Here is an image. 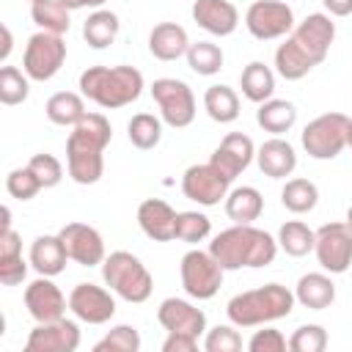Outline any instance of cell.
I'll return each instance as SVG.
<instances>
[{
  "label": "cell",
  "mask_w": 352,
  "mask_h": 352,
  "mask_svg": "<svg viewBox=\"0 0 352 352\" xmlns=\"http://www.w3.org/2000/svg\"><path fill=\"white\" fill-rule=\"evenodd\" d=\"M333 38H336L333 16L324 11L308 14L302 22L294 25L286 41L275 50V72L289 82L302 80L311 69H316L327 58Z\"/></svg>",
  "instance_id": "obj_1"
},
{
  "label": "cell",
  "mask_w": 352,
  "mask_h": 352,
  "mask_svg": "<svg viewBox=\"0 0 352 352\" xmlns=\"http://www.w3.org/2000/svg\"><path fill=\"white\" fill-rule=\"evenodd\" d=\"M113 140V126L102 113H85L66 138V170L77 184H96L104 173V148Z\"/></svg>",
  "instance_id": "obj_2"
},
{
  "label": "cell",
  "mask_w": 352,
  "mask_h": 352,
  "mask_svg": "<svg viewBox=\"0 0 352 352\" xmlns=\"http://www.w3.org/2000/svg\"><path fill=\"white\" fill-rule=\"evenodd\" d=\"M209 253L220 261V267L228 270H258L270 267L278 256V239L267 234L264 228H256L253 223H234L231 228L220 231L209 242Z\"/></svg>",
  "instance_id": "obj_3"
},
{
  "label": "cell",
  "mask_w": 352,
  "mask_h": 352,
  "mask_svg": "<svg viewBox=\"0 0 352 352\" xmlns=\"http://www.w3.org/2000/svg\"><path fill=\"white\" fill-rule=\"evenodd\" d=\"M80 94L104 110H118L140 99L143 74L135 66H88L80 74Z\"/></svg>",
  "instance_id": "obj_4"
},
{
  "label": "cell",
  "mask_w": 352,
  "mask_h": 352,
  "mask_svg": "<svg viewBox=\"0 0 352 352\" xmlns=\"http://www.w3.org/2000/svg\"><path fill=\"white\" fill-rule=\"evenodd\" d=\"M294 292L280 283H264L258 289L239 292L228 300L226 316L236 327H261L278 319H286L294 311Z\"/></svg>",
  "instance_id": "obj_5"
},
{
  "label": "cell",
  "mask_w": 352,
  "mask_h": 352,
  "mask_svg": "<svg viewBox=\"0 0 352 352\" xmlns=\"http://www.w3.org/2000/svg\"><path fill=\"white\" fill-rule=\"evenodd\" d=\"M102 278L107 289L126 302H146L154 292V278L146 264L129 250H113L102 261Z\"/></svg>",
  "instance_id": "obj_6"
},
{
  "label": "cell",
  "mask_w": 352,
  "mask_h": 352,
  "mask_svg": "<svg viewBox=\"0 0 352 352\" xmlns=\"http://www.w3.org/2000/svg\"><path fill=\"white\" fill-rule=\"evenodd\" d=\"M346 126L349 118L344 113H322L305 124L300 143L314 160H336L346 148Z\"/></svg>",
  "instance_id": "obj_7"
},
{
  "label": "cell",
  "mask_w": 352,
  "mask_h": 352,
  "mask_svg": "<svg viewBox=\"0 0 352 352\" xmlns=\"http://www.w3.org/2000/svg\"><path fill=\"white\" fill-rule=\"evenodd\" d=\"M223 275L226 270L209 250H187L182 256L179 278H182V289L192 300H212L223 286Z\"/></svg>",
  "instance_id": "obj_8"
},
{
  "label": "cell",
  "mask_w": 352,
  "mask_h": 352,
  "mask_svg": "<svg viewBox=\"0 0 352 352\" xmlns=\"http://www.w3.org/2000/svg\"><path fill=\"white\" fill-rule=\"evenodd\" d=\"M63 60H66V41H63V36L47 33V30L33 33L28 38V44H25V52H22V69L36 82L52 80L60 72Z\"/></svg>",
  "instance_id": "obj_9"
},
{
  "label": "cell",
  "mask_w": 352,
  "mask_h": 352,
  "mask_svg": "<svg viewBox=\"0 0 352 352\" xmlns=\"http://www.w3.org/2000/svg\"><path fill=\"white\" fill-rule=\"evenodd\" d=\"M151 99L160 107V118L173 126L184 129L195 121V94L184 80L176 77H160L151 82Z\"/></svg>",
  "instance_id": "obj_10"
},
{
  "label": "cell",
  "mask_w": 352,
  "mask_h": 352,
  "mask_svg": "<svg viewBox=\"0 0 352 352\" xmlns=\"http://www.w3.org/2000/svg\"><path fill=\"white\" fill-rule=\"evenodd\" d=\"M294 11L283 0H256L245 11V28L258 41H275L294 30Z\"/></svg>",
  "instance_id": "obj_11"
},
{
  "label": "cell",
  "mask_w": 352,
  "mask_h": 352,
  "mask_svg": "<svg viewBox=\"0 0 352 352\" xmlns=\"http://www.w3.org/2000/svg\"><path fill=\"white\" fill-rule=\"evenodd\" d=\"M316 261L324 272L341 275L352 267V228L346 223H324L316 228Z\"/></svg>",
  "instance_id": "obj_12"
},
{
  "label": "cell",
  "mask_w": 352,
  "mask_h": 352,
  "mask_svg": "<svg viewBox=\"0 0 352 352\" xmlns=\"http://www.w3.org/2000/svg\"><path fill=\"white\" fill-rule=\"evenodd\" d=\"M228 187H231V182L212 162L190 165L182 173V192H184V198L195 201L198 206H217L220 201H226Z\"/></svg>",
  "instance_id": "obj_13"
},
{
  "label": "cell",
  "mask_w": 352,
  "mask_h": 352,
  "mask_svg": "<svg viewBox=\"0 0 352 352\" xmlns=\"http://www.w3.org/2000/svg\"><path fill=\"white\" fill-rule=\"evenodd\" d=\"M69 311L85 324H104L116 316V297L96 283H77L69 292Z\"/></svg>",
  "instance_id": "obj_14"
},
{
  "label": "cell",
  "mask_w": 352,
  "mask_h": 352,
  "mask_svg": "<svg viewBox=\"0 0 352 352\" xmlns=\"http://www.w3.org/2000/svg\"><path fill=\"white\" fill-rule=\"evenodd\" d=\"M63 248L69 253V261L80 264V267H96L104 261V239L102 234L88 226V223H66L60 231Z\"/></svg>",
  "instance_id": "obj_15"
},
{
  "label": "cell",
  "mask_w": 352,
  "mask_h": 352,
  "mask_svg": "<svg viewBox=\"0 0 352 352\" xmlns=\"http://www.w3.org/2000/svg\"><path fill=\"white\" fill-rule=\"evenodd\" d=\"M80 346V327L74 319L36 322L25 341V352H74Z\"/></svg>",
  "instance_id": "obj_16"
},
{
  "label": "cell",
  "mask_w": 352,
  "mask_h": 352,
  "mask_svg": "<svg viewBox=\"0 0 352 352\" xmlns=\"http://www.w3.org/2000/svg\"><path fill=\"white\" fill-rule=\"evenodd\" d=\"M25 308L36 322H55L66 316L69 297L52 283L50 275H38L25 286Z\"/></svg>",
  "instance_id": "obj_17"
},
{
  "label": "cell",
  "mask_w": 352,
  "mask_h": 352,
  "mask_svg": "<svg viewBox=\"0 0 352 352\" xmlns=\"http://www.w3.org/2000/svg\"><path fill=\"white\" fill-rule=\"evenodd\" d=\"M157 322L168 333H187L195 338H201L206 333V314L182 297H165L157 308Z\"/></svg>",
  "instance_id": "obj_18"
},
{
  "label": "cell",
  "mask_w": 352,
  "mask_h": 352,
  "mask_svg": "<svg viewBox=\"0 0 352 352\" xmlns=\"http://www.w3.org/2000/svg\"><path fill=\"white\" fill-rule=\"evenodd\" d=\"M253 160H256V146H253V140H250L248 135H242V132H228V135L220 140V146L212 151V157H209V162H212L228 182H234Z\"/></svg>",
  "instance_id": "obj_19"
},
{
  "label": "cell",
  "mask_w": 352,
  "mask_h": 352,
  "mask_svg": "<svg viewBox=\"0 0 352 352\" xmlns=\"http://www.w3.org/2000/svg\"><path fill=\"white\" fill-rule=\"evenodd\" d=\"M192 19L198 28H204L209 36H231L239 25V11L231 0H195L192 3Z\"/></svg>",
  "instance_id": "obj_20"
},
{
  "label": "cell",
  "mask_w": 352,
  "mask_h": 352,
  "mask_svg": "<svg viewBox=\"0 0 352 352\" xmlns=\"http://www.w3.org/2000/svg\"><path fill=\"white\" fill-rule=\"evenodd\" d=\"M176 209L168 201L146 198L138 206V226L140 231L154 242H170L176 239Z\"/></svg>",
  "instance_id": "obj_21"
},
{
  "label": "cell",
  "mask_w": 352,
  "mask_h": 352,
  "mask_svg": "<svg viewBox=\"0 0 352 352\" xmlns=\"http://www.w3.org/2000/svg\"><path fill=\"white\" fill-rule=\"evenodd\" d=\"M256 165L270 179H286L297 168V151L289 140H283L280 135H272L256 148Z\"/></svg>",
  "instance_id": "obj_22"
},
{
  "label": "cell",
  "mask_w": 352,
  "mask_h": 352,
  "mask_svg": "<svg viewBox=\"0 0 352 352\" xmlns=\"http://www.w3.org/2000/svg\"><path fill=\"white\" fill-rule=\"evenodd\" d=\"M30 267L38 272V275H60L66 270V261H69V253L63 248V239L60 234H41L30 242V256H28Z\"/></svg>",
  "instance_id": "obj_23"
},
{
  "label": "cell",
  "mask_w": 352,
  "mask_h": 352,
  "mask_svg": "<svg viewBox=\"0 0 352 352\" xmlns=\"http://www.w3.org/2000/svg\"><path fill=\"white\" fill-rule=\"evenodd\" d=\"M190 50V38H187V30L176 22H160L151 28L148 33V52L157 58V60H179L184 58Z\"/></svg>",
  "instance_id": "obj_24"
},
{
  "label": "cell",
  "mask_w": 352,
  "mask_h": 352,
  "mask_svg": "<svg viewBox=\"0 0 352 352\" xmlns=\"http://www.w3.org/2000/svg\"><path fill=\"white\" fill-rule=\"evenodd\" d=\"M294 300L308 311H324L336 302V283L327 272H305L294 286Z\"/></svg>",
  "instance_id": "obj_25"
},
{
  "label": "cell",
  "mask_w": 352,
  "mask_h": 352,
  "mask_svg": "<svg viewBox=\"0 0 352 352\" xmlns=\"http://www.w3.org/2000/svg\"><path fill=\"white\" fill-rule=\"evenodd\" d=\"M239 88L248 102L261 104L275 94V72L264 60H250L239 74Z\"/></svg>",
  "instance_id": "obj_26"
},
{
  "label": "cell",
  "mask_w": 352,
  "mask_h": 352,
  "mask_svg": "<svg viewBox=\"0 0 352 352\" xmlns=\"http://www.w3.org/2000/svg\"><path fill=\"white\" fill-rule=\"evenodd\" d=\"M44 113L55 126H77L88 113L85 110V96L74 94V91H58L47 99Z\"/></svg>",
  "instance_id": "obj_27"
},
{
  "label": "cell",
  "mask_w": 352,
  "mask_h": 352,
  "mask_svg": "<svg viewBox=\"0 0 352 352\" xmlns=\"http://www.w3.org/2000/svg\"><path fill=\"white\" fill-rule=\"evenodd\" d=\"M121 30V22H118V14L110 11V8H94V14H88V19L82 22V38L88 47L94 50H104L116 41Z\"/></svg>",
  "instance_id": "obj_28"
},
{
  "label": "cell",
  "mask_w": 352,
  "mask_h": 352,
  "mask_svg": "<svg viewBox=\"0 0 352 352\" xmlns=\"http://www.w3.org/2000/svg\"><path fill=\"white\" fill-rule=\"evenodd\" d=\"M256 124L270 135H283L297 124V107L289 99H267L256 110Z\"/></svg>",
  "instance_id": "obj_29"
},
{
  "label": "cell",
  "mask_w": 352,
  "mask_h": 352,
  "mask_svg": "<svg viewBox=\"0 0 352 352\" xmlns=\"http://www.w3.org/2000/svg\"><path fill=\"white\" fill-rule=\"evenodd\" d=\"M261 212H264V198H261V192L256 187L242 184V187L228 190V195H226V214H228V220H234V223H253V220L261 217Z\"/></svg>",
  "instance_id": "obj_30"
},
{
  "label": "cell",
  "mask_w": 352,
  "mask_h": 352,
  "mask_svg": "<svg viewBox=\"0 0 352 352\" xmlns=\"http://www.w3.org/2000/svg\"><path fill=\"white\" fill-rule=\"evenodd\" d=\"M204 110L217 124H231L239 118V96L231 85H209L204 94Z\"/></svg>",
  "instance_id": "obj_31"
},
{
  "label": "cell",
  "mask_w": 352,
  "mask_h": 352,
  "mask_svg": "<svg viewBox=\"0 0 352 352\" xmlns=\"http://www.w3.org/2000/svg\"><path fill=\"white\" fill-rule=\"evenodd\" d=\"M280 204L292 212V214H308L316 209L319 204V187L311 179H286L283 190H280Z\"/></svg>",
  "instance_id": "obj_32"
},
{
  "label": "cell",
  "mask_w": 352,
  "mask_h": 352,
  "mask_svg": "<svg viewBox=\"0 0 352 352\" xmlns=\"http://www.w3.org/2000/svg\"><path fill=\"white\" fill-rule=\"evenodd\" d=\"M314 245H316V231L308 228L302 220H286L278 228V248L286 256L302 258V256L314 253Z\"/></svg>",
  "instance_id": "obj_33"
},
{
  "label": "cell",
  "mask_w": 352,
  "mask_h": 352,
  "mask_svg": "<svg viewBox=\"0 0 352 352\" xmlns=\"http://www.w3.org/2000/svg\"><path fill=\"white\" fill-rule=\"evenodd\" d=\"M30 16L38 25V30L58 33V36L69 33V25H72V11L60 0H36V3H30Z\"/></svg>",
  "instance_id": "obj_34"
},
{
  "label": "cell",
  "mask_w": 352,
  "mask_h": 352,
  "mask_svg": "<svg viewBox=\"0 0 352 352\" xmlns=\"http://www.w3.org/2000/svg\"><path fill=\"white\" fill-rule=\"evenodd\" d=\"M162 124L165 121L157 118V116H151V113H135L129 118V124H126V138H129V143L135 148L151 151L162 140Z\"/></svg>",
  "instance_id": "obj_35"
},
{
  "label": "cell",
  "mask_w": 352,
  "mask_h": 352,
  "mask_svg": "<svg viewBox=\"0 0 352 352\" xmlns=\"http://www.w3.org/2000/svg\"><path fill=\"white\" fill-rule=\"evenodd\" d=\"M184 58H187V66L195 74H201V77L217 74L223 69V60H226L223 50L217 44H212V41H195V44H190V50H187Z\"/></svg>",
  "instance_id": "obj_36"
},
{
  "label": "cell",
  "mask_w": 352,
  "mask_h": 352,
  "mask_svg": "<svg viewBox=\"0 0 352 352\" xmlns=\"http://www.w3.org/2000/svg\"><path fill=\"white\" fill-rule=\"evenodd\" d=\"M28 94H30V77L25 74V69L3 63V69H0V102L6 107H14V104H22L28 99Z\"/></svg>",
  "instance_id": "obj_37"
},
{
  "label": "cell",
  "mask_w": 352,
  "mask_h": 352,
  "mask_svg": "<svg viewBox=\"0 0 352 352\" xmlns=\"http://www.w3.org/2000/svg\"><path fill=\"white\" fill-rule=\"evenodd\" d=\"M209 234H212V220L204 212L187 209V212L176 214V239L179 242L195 245V242H204Z\"/></svg>",
  "instance_id": "obj_38"
},
{
  "label": "cell",
  "mask_w": 352,
  "mask_h": 352,
  "mask_svg": "<svg viewBox=\"0 0 352 352\" xmlns=\"http://www.w3.org/2000/svg\"><path fill=\"white\" fill-rule=\"evenodd\" d=\"M140 349V333L132 324H116L104 338L94 344V352H138Z\"/></svg>",
  "instance_id": "obj_39"
},
{
  "label": "cell",
  "mask_w": 352,
  "mask_h": 352,
  "mask_svg": "<svg viewBox=\"0 0 352 352\" xmlns=\"http://www.w3.org/2000/svg\"><path fill=\"white\" fill-rule=\"evenodd\" d=\"M6 190H8V195L16 198V201H30V198H36L44 187H41L38 176L30 170V165H25V168H14V170L6 176Z\"/></svg>",
  "instance_id": "obj_40"
},
{
  "label": "cell",
  "mask_w": 352,
  "mask_h": 352,
  "mask_svg": "<svg viewBox=\"0 0 352 352\" xmlns=\"http://www.w3.org/2000/svg\"><path fill=\"white\" fill-rule=\"evenodd\" d=\"M292 352H324L327 349V330L322 324H300L289 338Z\"/></svg>",
  "instance_id": "obj_41"
},
{
  "label": "cell",
  "mask_w": 352,
  "mask_h": 352,
  "mask_svg": "<svg viewBox=\"0 0 352 352\" xmlns=\"http://www.w3.org/2000/svg\"><path fill=\"white\" fill-rule=\"evenodd\" d=\"M28 165H30V170L38 176V182H41L44 190H47V187H58L60 179H63V165H60V160H58L55 154L38 151V154H33V157L28 160Z\"/></svg>",
  "instance_id": "obj_42"
},
{
  "label": "cell",
  "mask_w": 352,
  "mask_h": 352,
  "mask_svg": "<svg viewBox=\"0 0 352 352\" xmlns=\"http://www.w3.org/2000/svg\"><path fill=\"white\" fill-rule=\"evenodd\" d=\"M236 324H217L204 333V349L206 352H239L242 336L234 330Z\"/></svg>",
  "instance_id": "obj_43"
},
{
  "label": "cell",
  "mask_w": 352,
  "mask_h": 352,
  "mask_svg": "<svg viewBox=\"0 0 352 352\" xmlns=\"http://www.w3.org/2000/svg\"><path fill=\"white\" fill-rule=\"evenodd\" d=\"M248 349L250 352H286L289 349V341L280 330L275 327H264V330H256L248 341Z\"/></svg>",
  "instance_id": "obj_44"
},
{
  "label": "cell",
  "mask_w": 352,
  "mask_h": 352,
  "mask_svg": "<svg viewBox=\"0 0 352 352\" xmlns=\"http://www.w3.org/2000/svg\"><path fill=\"white\" fill-rule=\"evenodd\" d=\"M28 267H30V261H25L22 253L0 256V283L3 286H19L28 278Z\"/></svg>",
  "instance_id": "obj_45"
},
{
  "label": "cell",
  "mask_w": 352,
  "mask_h": 352,
  "mask_svg": "<svg viewBox=\"0 0 352 352\" xmlns=\"http://www.w3.org/2000/svg\"><path fill=\"white\" fill-rule=\"evenodd\" d=\"M195 349H198V338L187 333H168V338L162 341V352H195Z\"/></svg>",
  "instance_id": "obj_46"
},
{
  "label": "cell",
  "mask_w": 352,
  "mask_h": 352,
  "mask_svg": "<svg viewBox=\"0 0 352 352\" xmlns=\"http://www.w3.org/2000/svg\"><path fill=\"white\" fill-rule=\"evenodd\" d=\"M324 14L330 16H349L352 14V0H322Z\"/></svg>",
  "instance_id": "obj_47"
},
{
  "label": "cell",
  "mask_w": 352,
  "mask_h": 352,
  "mask_svg": "<svg viewBox=\"0 0 352 352\" xmlns=\"http://www.w3.org/2000/svg\"><path fill=\"white\" fill-rule=\"evenodd\" d=\"M0 33H3V47H0V60H3V63H8V55H11V50H14V38H11V28H8V25H3V28H0Z\"/></svg>",
  "instance_id": "obj_48"
},
{
  "label": "cell",
  "mask_w": 352,
  "mask_h": 352,
  "mask_svg": "<svg viewBox=\"0 0 352 352\" xmlns=\"http://www.w3.org/2000/svg\"><path fill=\"white\" fill-rule=\"evenodd\" d=\"M69 11H77V8H102L107 0H60Z\"/></svg>",
  "instance_id": "obj_49"
},
{
  "label": "cell",
  "mask_w": 352,
  "mask_h": 352,
  "mask_svg": "<svg viewBox=\"0 0 352 352\" xmlns=\"http://www.w3.org/2000/svg\"><path fill=\"white\" fill-rule=\"evenodd\" d=\"M3 228H11V209L8 206H3ZM0 228V231H3Z\"/></svg>",
  "instance_id": "obj_50"
},
{
  "label": "cell",
  "mask_w": 352,
  "mask_h": 352,
  "mask_svg": "<svg viewBox=\"0 0 352 352\" xmlns=\"http://www.w3.org/2000/svg\"><path fill=\"white\" fill-rule=\"evenodd\" d=\"M346 148H352V118H349V126H346Z\"/></svg>",
  "instance_id": "obj_51"
},
{
  "label": "cell",
  "mask_w": 352,
  "mask_h": 352,
  "mask_svg": "<svg viewBox=\"0 0 352 352\" xmlns=\"http://www.w3.org/2000/svg\"><path fill=\"white\" fill-rule=\"evenodd\" d=\"M344 223H346V226H349V228H352V206H349V209H346V220H344Z\"/></svg>",
  "instance_id": "obj_52"
},
{
  "label": "cell",
  "mask_w": 352,
  "mask_h": 352,
  "mask_svg": "<svg viewBox=\"0 0 352 352\" xmlns=\"http://www.w3.org/2000/svg\"><path fill=\"white\" fill-rule=\"evenodd\" d=\"M30 3H36V0H30Z\"/></svg>",
  "instance_id": "obj_53"
}]
</instances>
